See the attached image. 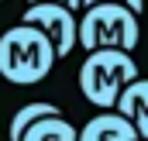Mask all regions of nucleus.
<instances>
[{"label":"nucleus","mask_w":148,"mask_h":141,"mask_svg":"<svg viewBox=\"0 0 148 141\" xmlns=\"http://www.w3.org/2000/svg\"><path fill=\"white\" fill-rule=\"evenodd\" d=\"M90 3H103V0H83V7H90ZM107 3H124V7H131L134 14L145 10V0H107Z\"/></svg>","instance_id":"1a4fd4ad"},{"label":"nucleus","mask_w":148,"mask_h":141,"mask_svg":"<svg viewBox=\"0 0 148 141\" xmlns=\"http://www.w3.org/2000/svg\"><path fill=\"white\" fill-rule=\"evenodd\" d=\"M28 3H38V0H28ZM52 3H66L69 10H79L83 7V0H52Z\"/></svg>","instance_id":"9d476101"},{"label":"nucleus","mask_w":148,"mask_h":141,"mask_svg":"<svg viewBox=\"0 0 148 141\" xmlns=\"http://www.w3.org/2000/svg\"><path fill=\"white\" fill-rule=\"evenodd\" d=\"M55 66V48L35 24H17L0 35V76L14 86H35Z\"/></svg>","instance_id":"f257e3e1"},{"label":"nucleus","mask_w":148,"mask_h":141,"mask_svg":"<svg viewBox=\"0 0 148 141\" xmlns=\"http://www.w3.org/2000/svg\"><path fill=\"white\" fill-rule=\"evenodd\" d=\"M138 79V62L124 48H93L79 66V90L100 110H114L121 90Z\"/></svg>","instance_id":"7ed1b4c3"},{"label":"nucleus","mask_w":148,"mask_h":141,"mask_svg":"<svg viewBox=\"0 0 148 141\" xmlns=\"http://www.w3.org/2000/svg\"><path fill=\"white\" fill-rule=\"evenodd\" d=\"M76 141H138V131L124 114L107 110V114H97L90 124H83Z\"/></svg>","instance_id":"39448f33"},{"label":"nucleus","mask_w":148,"mask_h":141,"mask_svg":"<svg viewBox=\"0 0 148 141\" xmlns=\"http://www.w3.org/2000/svg\"><path fill=\"white\" fill-rule=\"evenodd\" d=\"M24 24H35L41 28L52 48H55V59H66L76 48V10H69L66 3H52V0H38L24 7Z\"/></svg>","instance_id":"20e7f679"},{"label":"nucleus","mask_w":148,"mask_h":141,"mask_svg":"<svg viewBox=\"0 0 148 141\" xmlns=\"http://www.w3.org/2000/svg\"><path fill=\"white\" fill-rule=\"evenodd\" d=\"M117 114H124L131 124H134V131H138V138L148 141V79H131L124 90H121V97H117V103H114Z\"/></svg>","instance_id":"423d86ee"},{"label":"nucleus","mask_w":148,"mask_h":141,"mask_svg":"<svg viewBox=\"0 0 148 141\" xmlns=\"http://www.w3.org/2000/svg\"><path fill=\"white\" fill-rule=\"evenodd\" d=\"M141 41V24L138 14L124 3H90L83 7V17L76 21V45L86 52L93 48H124L134 52Z\"/></svg>","instance_id":"f03ea898"},{"label":"nucleus","mask_w":148,"mask_h":141,"mask_svg":"<svg viewBox=\"0 0 148 141\" xmlns=\"http://www.w3.org/2000/svg\"><path fill=\"white\" fill-rule=\"evenodd\" d=\"M76 134L79 131L62 114H45V117H38L35 124H28L17 141H76Z\"/></svg>","instance_id":"0eeeda50"},{"label":"nucleus","mask_w":148,"mask_h":141,"mask_svg":"<svg viewBox=\"0 0 148 141\" xmlns=\"http://www.w3.org/2000/svg\"><path fill=\"white\" fill-rule=\"evenodd\" d=\"M45 114H62V110H59L55 103H45V100H41V103H24L14 117H10V141H17L21 134H24V127L35 124L38 117H45Z\"/></svg>","instance_id":"6e6552de"},{"label":"nucleus","mask_w":148,"mask_h":141,"mask_svg":"<svg viewBox=\"0 0 148 141\" xmlns=\"http://www.w3.org/2000/svg\"><path fill=\"white\" fill-rule=\"evenodd\" d=\"M138 141H141V138H138Z\"/></svg>","instance_id":"9b49d317"}]
</instances>
